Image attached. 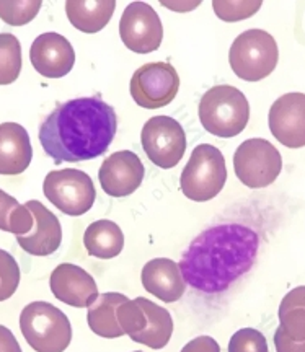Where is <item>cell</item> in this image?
I'll use <instances>...</instances> for the list:
<instances>
[{
    "mask_svg": "<svg viewBox=\"0 0 305 352\" xmlns=\"http://www.w3.org/2000/svg\"><path fill=\"white\" fill-rule=\"evenodd\" d=\"M118 120L112 104L100 96L57 104L39 126V144L56 165L101 157L116 135Z\"/></svg>",
    "mask_w": 305,
    "mask_h": 352,
    "instance_id": "6da1fadb",
    "label": "cell"
},
{
    "mask_svg": "<svg viewBox=\"0 0 305 352\" xmlns=\"http://www.w3.org/2000/svg\"><path fill=\"white\" fill-rule=\"evenodd\" d=\"M260 236L240 223H220L193 240L180 261L185 284L204 294H219L250 271Z\"/></svg>",
    "mask_w": 305,
    "mask_h": 352,
    "instance_id": "7a4b0ae2",
    "label": "cell"
},
{
    "mask_svg": "<svg viewBox=\"0 0 305 352\" xmlns=\"http://www.w3.org/2000/svg\"><path fill=\"white\" fill-rule=\"evenodd\" d=\"M250 120V104L243 91L232 85L209 88L200 101V121L218 138L231 139L245 131Z\"/></svg>",
    "mask_w": 305,
    "mask_h": 352,
    "instance_id": "3957f363",
    "label": "cell"
},
{
    "mask_svg": "<svg viewBox=\"0 0 305 352\" xmlns=\"http://www.w3.org/2000/svg\"><path fill=\"white\" fill-rule=\"evenodd\" d=\"M20 329L36 352H64L72 341L67 315L48 302L28 303L20 314Z\"/></svg>",
    "mask_w": 305,
    "mask_h": 352,
    "instance_id": "277c9868",
    "label": "cell"
},
{
    "mask_svg": "<svg viewBox=\"0 0 305 352\" xmlns=\"http://www.w3.org/2000/svg\"><path fill=\"white\" fill-rule=\"evenodd\" d=\"M280 59L277 43L264 30H249L238 34L229 51L233 74L246 82H260L276 69Z\"/></svg>",
    "mask_w": 305,
    "mask_h": 352,
    "instance_id": "5b68a950",
    "label": "cell"
},
{
    "mask_svg": "<svg viewBox=\"0 0 305 352\" xmlns=\"http://www.w3.org/2000/svg\"><path fill=\"white\" fill-rule=\"evenodd\" d=\"M227 182L225 158L218 147L201 144L194 148L181 171L180 186L188 199L206 202L214 199Z\"/></svg>",
    "mask_w": 305,
    "mask_h": 352,
    "instance_id": "8992f818",
    "label": "cell"
},
{
    "mask_svg": "<svg viewBox=\"0 0 305 352\" xmlns=\"http://www.w3.org/2000/svg\"><path fill=\"white\" fill-rule=\"evenodd\" d=\"M43 191L54 208L72 217L87 214L96 197L90 176L74 168L50 171L44 178Z\"/></svg>",
    "mask_w": 305,
    "mask_h": 352,
    "instance_id": "52a82bcc",
    "label": "cell"
},
{
    "mask_svg": "<svg viewBox=\"0 0 305 352\" xmlns=\"http://www.w3.org/2000/svg\"><path fill=\"white\" fill-rule=\"evenodd\" d=\"M233 168L240 182L251 189L266 188L276 182L282 170L280 151L266 139H249L238 145Z\"/></svg>",
    "mask_w": 305,
    "mask_h": 352,
    "instance_id": "ba28073f",
    "label": "cell"
},
{
    "mask_svg": "<svg viewBox=\"0 0 305 352\" xmlns=\"http://www.w3.org/2000/svg\"><path fill=\"white\" fill-rule=\"evenodd\" d=\"M140 142L149 160L163 170L178 165L187 152V134L170 116L150 118L143 127Z\"/></svg>",
    "mask_w": 305,
    "mask_h": 352,
    "instance_id": "9c48e42d",
    "label": "cell"
},
{
    "mask_svg": "<svg viewBox=\"0 0 305 352\" xmlns=\"http://www.w3.org/2000/svg\"><path fill=\"white\" fill-rule=\"evenodd\" d=\"M131 96L139 107L157 109L170 104L180 90V77L169 63L140 65L131 78Z\"/></svg>",
    "mask_w": 305,
    "mask_h": 352,
    "instance_id": "30bf717a",
    "label": "cell"
},
{
    "mask_svg": "<svg viewBox=\"0 0 305 352\" xmlns=\"http://www.w3.org/2000/svg\"><path fill=\"white\" fill-rule=\"evenodd\" d=\"M119 36L136 54H150L160 47L163 26L158 13L145 2H132L119 20Z\"/></svg>",
    "mask_w": 305,
    "mask_h": 352,
    "instance_id": "8fae6325",
    "label": "cell"
},
{
    "mask_svg": "<svg viewBox=\"0 0 305 352\" xmlns=\"http://www.w3.org/2000/svg\"><path fill=\"white\" fill-rule=\"evenodd\" d=\"M268 124L277 142L289 148L305 147V95L280 96L269 109Z\"/></svg>",
    "mask_w": 305,
    "mask_h": 352,
    "instance_id": "7c38bea8",
    "label": "cell"
},
{
    "mask_svg": "<svg viewBox=\"0 0 305 352\" xmlns=\"http://www.w3.org/2000/svg\"><path fill=\"white\" fill-rule=\"evenodd\" d=\"M145 170L140 158L131 151H119L106 157L100 166L101 189L112 197H126L143 184Z\"/></svg>",
    "mask_w": 305,
    "mask_h": 352,
    "instance_id": "4fadbf2b",
    "label": "cell"
},
{
    "mask_svg": "<svg viewBox=\"0 0 305 352\" xmlns=\"http://www.w3.org/2000/svg\"><path fill=\"white\" fill-rule=\"evenodd\" d=\"M30 59L39 76L63 78L75 65V51L67 38L59 33H43L34 39Z\"/></svg>",
    "mask_w": 305,
    "mask_h": 352,
    "instance_id": "5bb4252c",
    "label": "cell"
},
{
    "mask_svg": "<svg viewBox=\"0 0 305 352\" xmlns=\"http://www.w3.org/2000/svg\"><path fill=\"white\" fill-rule=\"evenodd\" d=\"M50 287L57 300L75 308H88L100 296L94 277L70 263L59 264L51 272Z\"/></svg>",
    "mask_w": 305,
    "mask_h": 352,
    "instance_id": "9a60e30c",
    "label": "cell"
},
{
    "mask_svg": "<svg viewBox=\"0 0 305 352\" xmlns=\"http://www.w3.org/2000/svg\"><path fill=\"white\" fill-rule=\"evenodd\" d=\"M26 208L34 217L33 230L23 236H17V241L23 252L33 256H50L59 250L63 243V227L59 219L39 201H28Z\"/></svg>",
    "mask_w": 305,
    "mask_h": 352,
    "instance_id": "2e32d148",
    "label": "cell"
},
{
    "mask_svg": "<svg viewBox=\"0 0 305 352\" xmlns=\"http://www.w3.org/2000/svg\"><path fill=\"white\" fill-rule=\"evenodd\" d=\"M143 285L149 294L165 303H173L183 297L185 284L180 264L169 258H156L143 267Z\"/></svg>",
    "mask_w": 305,
    "mask_h": 352,
    "instance_id": "e0dca14e",
    "label": "cell"
},
{
    "mask_svg": "<svg viewBox=\"0 0 305 352\" xmlns=\"http://www.w3.org/2000/svg\"><path fill=\"white\" fill-rule=\"evenodd\" d=\"M33 158L30 135L19 122L0 124V175H20Z\"/></svg>",
    "mask_w": 305,
    "mask_h": 352,
    "instance_id": "ac0fdd59",
    "label": "cell"
},
{
    "mask_svg": "<svg viewBox=\"0 0 305 352\" xmlns=\"http://www.w3.org/2000/svg\"><path fill=\"white\" fill-rule=\"evenodd\" d=\"M114 0H67L65 13L75 28L83 33H98L112 20Z\"/></svg>",
    "mask_w": 305,
    "mask_h": 352,
    "instance_id": "d6986e66",
    "label": "cell"
},
{
    "mask_svg": "<svg viewBox=\"0 0 305 352\" xmlns=\"http://www.w3.org/2000/svg\"><path fill=\"white\" fill-rule=\"evenodd\" d=\"M126 296L118 292H106L88 307L87 323L92 331L106 340L125 336L121 324L118 320V308L126 300Z\"/></svg>",
    "mask_w": 305,
    "mask_h": 352,
    "instance_id": "ffe728a7",
    "label": "cell"
},
{
    "mask_svg": "<svg viewBox=\"0 0 305 352\" xmlns=\"http://www.w3.org/2000/svg\"><path fill=\"white\" fill-rule=\"evenodd\" d=\"M136 300L145 314V327L137 336L132 338V341L152 349H162L169 344L173 334V320L170 311L144 297H137Z\"/></svg>",
    "mask_w": 305,
    "mask_h": 352,
    "instance_id": "44dd1931",
    "label": "cell"
},
{
    "mask_svg": "<svg viewBox=\"0 0 305 352\" xmlns=\"http://www.w3.org/2000/svg\"><path fill=\"white\" fill-rule=\"evenodd\" d=\"M83 245L90 256L112 259L125 248V235L113 220L101 219L92 222L83 235Z\"/></svg>",
    "mask_w": 305,
    "mask_h": 352,
    "instance_id": "7402d4cb",
    "label": "cell"
},
{
    "mask_svg": "<svg viewBox=\"0 0 305 352\" xmlns=\"http://www.w3.org/2000/svg\"><path fill=\"white\" fill-rule=\"evenodd\" d=\"M281 329L293 341H305V285L287 292L280 305Z\"/></svg>",
    "mask_w": 305,
    "mask_h": 352,
    "instance_id": "603a6c76",
    "label": "cell"
},
{
    "mask_svg": "<svg viewBox=\"0 0 305 352\" xmlns=\"http://www.w3.org/2000/svg\"><path fill=\"white\" fill-rule=\"evenodd\" d=\"M34 217L26 206L0 189V230L23 236L33 230Z\"/></svg>",
    "mask_w": 305,
    "mask_h": 352,
    "instance_id": "cb8c5ba5",
    "label": "cell"
},
{
    "mask_svg": "<svg viewBox=\"0 0 305 352\" xmlns=\"http://www.w3.org/2000/svg\"><path fill=\"white\" fill-rule=\"evenodd\" d=\"M21 46L17 36L0 33V85H10L21 72Z\"/></svg>",
    "mask_w": 305,
    "mask_h": 352,
    "instance_id": "d4e9b609",
    "label": "cell"
},
{
    "mask_svg": "<svg viewBox=\"0 0 305 352\" xmlns=\"http://www.w3.org/2000/svg\"><path fill=\"white\" fill-rule=\"evenodd\" d=\"M41 0H0V19L10 26H23L38 15Z\"/></svg>",
    "mask_w": 305,
    "mask_h": 352,
    "instance_id": "484cf974",
    "label": "cell"
},
{
    "mask_svg": "<svg viewBox=\"0 0 305 352\" xmlns=\"http://www.w3.org/2000/svg\"><path fill=\"white\" fill-rule=\"evenodd\" d=\"M263 6L262 0H214L212 8L224 21H240L253 16Z\"/></svg>",
    "mask_w": 305,
    "mask_h": 352,
    "instance_id": "4316f807",
    "label": "cell"
},
{
    "mask_svg": "<svg viewBox=\"0 0 305 352\" xmlns=\"http://www.w3.org/2000/svg\"><path fill=\"white\" fill-rule=\"evenodd\" d=\"M20 266L6 250H0V302L8 300L20 284Z\"/></svg>",
    "mask_w": 305,
    "mask_h": 352,
    "instance_id": "83f0119b",
    "label": "cell"
},
{
    "mask_svg": "<svg viewBox=\"0 0 305 352\" xmlns=\"http://www.w3.org/2000/svg\"><path fill=\"white\" fill-rule=\"evenodd\" d=\"M229 352H269L266 338L255 328H243L231 338Z\"/></svg>",
    "mask_w": 305,
    "mask_h": 352,
    "instance_id": "f1b7e54d",
    "label": "cell"
},
{
    "mask_svg": "<svg viewBox=\"0 0 305 352\" xmlns=\"http://www.w3.org/2000/svg\"><path fill=\"white\" fill-rule=\"evenodd\" d=\"M274 347L276 352H305V341H293L281 328H277L274 333Z\"/></svg>",
    "mask_w": 305,
    "mask_h": 352,
    "instance_id": "f546056e",
    "label": "cell"
},
{
    "mask_svg": "<svg viewBox=\"0 0 305 352\" xmlns=\"http://www.w3.org/2000/svg\"><path fill=\"white\" fill-rule=\"evenodd\" d=\"M181 352H220L218 341L211 336H198L189 341Z\"/></svg>",
    "mask_w": 305,
    "mask_h": 352,
    "instance_id": "4dcf8cb0",
    "label": "cell"
},
{
    "mask_svg": "<svg viewBox=\"0 0 305 352\" xmlns=\"http://www.w3.org/2000/svg\"><path fill=\"white\" fill-rule=\"evenodd\" d=\"M0 352H21V347L7 327L0 324Z\"/></svg>",
    "mask_w": 305,
    "mask_h": 352,
    "instance_id": "1f68e13d",
    "label": "cell"
},
{
    "mask_svg": "<svg viewBox=\"0 0 305 352\" xmlns=\"http://www.w3.org/2000/svg\"><path fill=\"white\" fill-rule=\"evenodd\" d=\"M162 6H165V7H169V8H173V10H188V8H194V7H198L200 6V2H196V3H191V6H187V7H181V6H171V3H167V2H162Z\"/></svg>",
    "mask_w": 305,
    "mask_h": 352,
    "instance_id": "d6a6232c",
    "label": "cell"
},
{
    "mask_svg": "<svg viewBox=\"0 0 305 352\" xmlns=\"http://www.w3.org/2000/svg\"><path fill=\"white\" fill-rule=\"evenodd\" d=\"M132 352H140V351H132Z\"/></svg>",
    "mask_w": 305,
    "mask_h": 352,
    "instance_id": "836d02e7",
    "label": "cell"
}]
</instances>
